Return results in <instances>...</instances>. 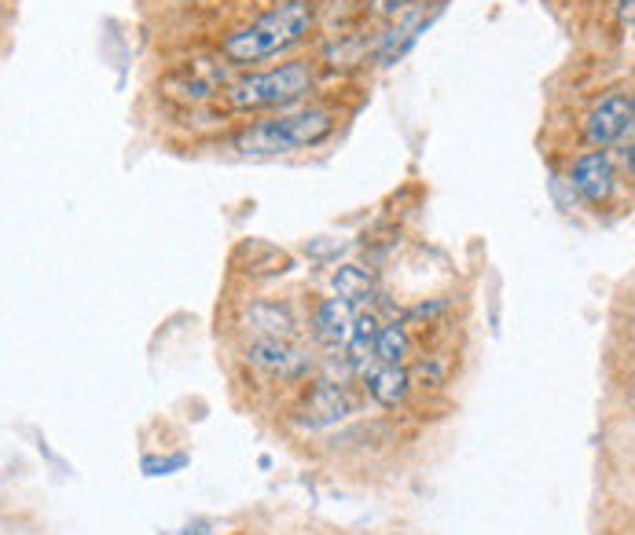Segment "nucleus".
<instances>
[{
  "label": "nucleus",
  "mask_w": 635,
  "mask_h": 535,
  "mask_svg": "<svg viewBox=\"0 0 635 535\" xmlns=\"http://www.w3.org/2000/svg\"><path fill=\"white\" fill-rule=\"evenodd\" d=\"M313 30V4L309 0H279L276 8H268L262 18H254L243 30L228 34L220 41V55L236 66L265 63L272 55L287 52Z\"/></svg>",
  "instance_id": "nucleus-1"
},
{
  "label": "nucleus",
  "mask_w": 635,
  "mask_h": 535,
  "mask_svg": "<svg viewBox=\"0 0 635 535\" xmlns=\"http://www.w3.org/2000/svg\"><path fill=\"white\" fill-rule=\"evenodd\" d=\"M334 132V114L323 106H305L294 114L257 122L236 136V148L243 154H291L323 143Z\"/></svg>",
  "instance_id": "nucleus-2"
},
{
  "label": "nucleus",
  "mask_w": 635,
  "mask_h": 535,
  "mask_svg": "<svg viewBox=\"0 0 635 535\" xmlns=\"http://www.w3.org/2000/svg\"><path fill=\"white\" fill-rule=\"evenodd\" d=\"M313 89L309 63H283L276 71L250 74L228 89V103L236 111H265V106H291Z\"/></svg>",
  "instance_id": "nucleus-3"
},
{
  "label": "nucleus",
  "mask_w": 635,
  "mask_h": 535,
  "mask_svg": "<svg viewBox=\"0 0 635 535\" xmlns=\"http://www.w3.org/2000/svg\"><path fill=\"white\" fill-rule=\"evenodd\" d=\"M632 125H635V100H628L624 92H613L602 103H595L584 129H588V140L595 148H613V143H621L628 136Z\"/></svg>",
  "instance_id": "nucleus-4"
},
{
  "label": "nucleus",
  "mask_w": 635,
  "mask_h": 535,
  "mask_svg": "<svg viewBox=\"0 0 635 535\" xmlns=\"http://www.w3.org/2000/svg\"><path fill=\"white\" fill-rule=\"evenodd\" d=\"M573 188L588 206H606L613 194V162L606 151H592L573 162Z\"/></svg>",
  "instance_id": "nucleus-5"
},
{
  "label": "nucleus",
  "mask_w": 635,
  "mask_h": 535,
  "mask_svg": "<svg viewBox=\"0 0 635 535\" xmlns=\"http://www.w3.org/2000/svg\"><path fill=\"white\" fill-rule=\"evenodd\" d=\"M250 364L262 367L268 374H283V378H297L309 371V356H302L297 348L279 342V337H262V342L250 345Z\"/></svg>",
  "instance_id": "nucleus-6"
},
{
  "label": "nucleus",
  "mask_w": 635,
  "mask_h": 535,
  "mask_svg": "<svg viewBox=\"0 0 635 535\" xmlns=\"http://www.w3.org/2000/svg\"><path fill=\"white\" fill-rule=\"evenodd\" d=\"M316 337L327 345H345L353 337V327H357V316H353V301L345 297H327L313 316Z\"/></svg>",
  "instance_id": "nucleus-7"
},
{
  "label": "nucleus",
  "mask_w": 635,
  "mask_h": 535,
  "mask_svg": "<svg viewBox=\"0 0 635 535\" xmlns=\"http://www.w3.org/2000/svg\"><path fill=\"white\" fill-rule=\"evenodd\" d=\"M434 15H437V8H434V12H422V8H416V12L401 15V26H397V30H390L386 37H382L379 63H393V60H401V55L408 52V48L419 41V34L427 30L430 23H434Z\"/></svg>",
  "instance_id": "nucleus-8"
},
{
  "label": "nucleus",
  "mask_w": 635,
  "mask_h": 535,
  "mask_svg": "<svg viewBox=\"0 0 635 535\" xmlns=\"http://www.w3.org/2000/svg\"><path fill=\"white\" fill-rule=\"evenodd\" d=\"M246 323L254 327L262 337H279V342H291L294 330H297L294 316H291V308H283V305H268V301H257V305H250Z\"/></svg>",
  "instance_id": "nucleus-9"
},
{
  "label": "nucleus",
  "mask_w": 635,
  "mask_h": 535,
  "mask_svg": "<svg viewBox=\"0 0 635 535\" xmlns=\"http://www.w3.org/2000/svg\"><path fill=\"white\" fill-rule=\"evenodd\" d=\"M408 385H411V378L397 364H382L379 371H371V378H368V393L382 407H397L404 396H408Z\"/></svg>",
  "instance_id": "nucleus-10"
},
{
  "label": "nucleus",
  "mask_w": 635,
  "mask_h": 535,
  "mask_svg": "<svg viewBox=\"0 0 635 535\" xmlns=\"http://www.w3.org/2000/svg\"><path fill=\"white\" fill-rule=\"evenodd\" d=\"M379 323H374V316H357V327H353V337L345 345H350V364L357 367H368V359H374V342H379Z\"/></svg>",
  "instance_id": "nucleus-11"
},
{
  "label": "nucleus",
  "mask_w": 635,
  "mask_h": 535,
  "mask_svg": "<svg viewBox=\"0 0 635 535\" xmlns=\"http://www.w3.org/2000/svg\"><path fill=\"white\" fill-rule=\"evenodd\" d=\"M331 283H334V294L339 297H345V301H364L374 290V283H371V276L364 268H353V265H342L339 271L331 276Z\"/></svg>",
  "instance_id": "nucleus-12"
},
{
  "label": "nucleus",
  "mask_w": 635,
  "mask_h": 535,
  "mask_svg": "<svg viewBox=\"0 0 635 535\" xmlns=\"http://www.w3.org/2000/svg\"><path fill=\"white\" fill-rule=\"evenodd\" d=\"M404 356H408V334H404V327L401 323L382 327L379 342H374V359H379V364H397L401 367Z\"/></svg>",
  "instance_id": "nucleus-13"
},
{
  "label": "nucleus",
  "mask_w": 635,
  "mask_h": 535,
  "mask_svg": "<svg viewBox=\"0 0 635 535\" xmlns=\"http://www.w3.org/2000/svg\"><path fill=\"white\" fill-rule=\"evenodd\" d=\"M422 0H368V12L374 18H401L408 12H416Z\"/></svg>",
  "instance_id": "nucleus-14"
},
{
  "label": "nucleus",
  "mask_w": 635,
  "mask_h": 535,
  "mask_svg": "<svg viewBox=\"0 0 635 535\" xmlns=\"http://www.w3.org/2000/svg\"><path fill=\"white\" fill-rule=\"evenodd\" d=\"M628 173H632V177H635V148L628 151Z\"/></svg>",
  "instance_id": "nucleus-15"
},
{
  "label": "nucleus",
  "mask_w": 635,
  "mask_h": 535,
  "mask_svg": "<svg viewBox=\"0 0 635 535\" xmlns=\"http://www.w3.org/2000/svg\"><path fill=\"white\" fill-rule=\"evenodd\" d=\"M185 4H188V0H185Z\"/></svg>",
  "instance_id": "nucleus-16"
}]
</instances>
